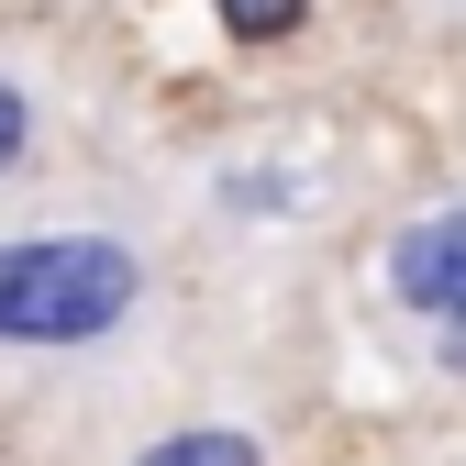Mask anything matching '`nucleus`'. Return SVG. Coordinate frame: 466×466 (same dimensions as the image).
<instances>
[{
  "label": "nucleus",
  "instance_id": "1",
  "mask_svg": "<svg viewBox=\"0 0 466 466\" xmlns=\"http://www.w3.org/2000/svg\"><path fill=\"white\" fill-rule=\"evenodd\" d=\"M145 311V245L100 222H34L0 245V356H78Z\"/></svg>",
  "mask_w": 466,
  "mask_h": 466
},
{
  "label": "nucleus",
  "instance_id": "4",
  "mask_svg": "<svg viewBox=\"0 0 466 466\" xmlns=\"http://www.w3.org/2000/svg\"><path fill=\"white\" fill-rule=\"evenodd\" d=\"M211 12H222L233 34H245V45H267V34H289V23H300L311 0H211Z\"/></svg>",
  "mask_w": 466,
  "mask_h": 466
},
{
  "label": "nucleus",
  "instance_id": "2",
  "mask_svg": "<svg viewBox=\"0 0 466 466\" xmlns=\"http://www.w3.org/2000/svg\"><path fill=\"white\" fill-rule=\"evenodd\" d=\"M389 289H400L411 311H433V322L466 311V200H455V211H422V222L389 245Z\"/></svg>",
  "mask_w": 466,
  "mask_h": 466
},
{
  "label": "nucleus",
  "instance_id": "5",
  "mask_svg": "<svg viewBox=\"0 0 466 466\" xmlns=\"http://www.w3.org/2000/svg\"><path fill=\"white\" fill-rule=\"evenodd\" d=\"M23 156H34V89H23V78H0V178H12Z\"/></svg>",
  "mask_w": 466,
  "mask_h": 466
},
{
  "label": "nucleus",
  "instance_id": "3",
  "mask_svg": "<svg viewBox=\"0 0 466 466\" xmlns=\"http://www.w3.org/2000/svg\"><path fill=\"white\" fill-rule=\"evenodd\" d=\"M134 466H267V455H256V433H233V422H189V433L145 444Z\"/></svg>",
  "mask_w": 466,
  "mask_h": 466
},
{
  "label": "nucleus",
  "instance_id": "6",
  "mask_svg": "<svg viewBox=\"0 0 466 466\" xmlns=\"http://www.w3.org/2000/svg\"><path fill=\"white\" fill-rule=\"evenodd\" d=\"M444 322H455V333H444V367L466 378V311H444Z\"/></svg>",
  "mask_w": 466,
  "mask_h": 466
}]
</instances>
